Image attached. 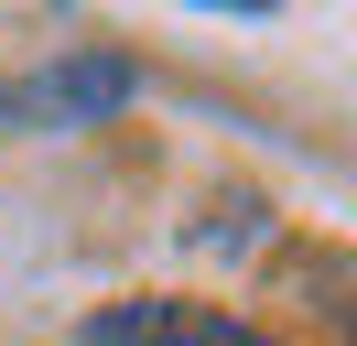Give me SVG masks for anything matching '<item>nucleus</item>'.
<instances>
[{
	"label": "nucleus",
	"instance_id": "obj_2",
	"mask_svg": "<svg viewBox=\"0 0 357 346\" xmlns=\"http://www.w3.org/2000/svg\"><path fill=\"white\" fill-rule=\"evenodd\" d=\"M87 346H271V336H260V324H238V314H217V303L141 292V303L87 314Z\"/></svg>",
	"mask_w": 357,
	"mask_h": 346
},
{
	"label": "nucleus",
	"instance_id": "obj_1",
	"mask_svg": "<svg viewBox=\"0 0 357 346\" xmlns=\"http://www.w3.org/2000/svg\"><path fill=\"white\" fill-rule=\"evenodd\" d=\"M130 86H141L130 54H54V65H33V76L0 86V119L11 130H87V119H119Z\"/></svg>",
	"mask_w": 357,
	"mask_h": 346
}]
</instances>
